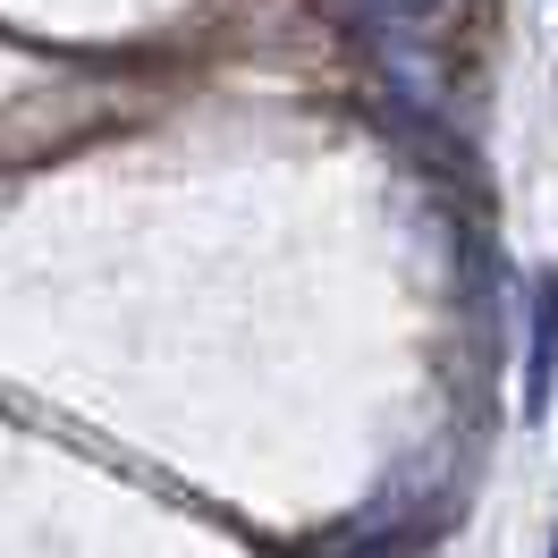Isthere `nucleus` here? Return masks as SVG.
<instances>
[{
	"instance_id": "1",
	"label": "nucleus",
	"mask_w": 558,
	"mask_h": 558,
	"mask_svg": "<svg viewBox=\"0 0 558 558\" xmlns=\"http://www.w3.org/2000/svg\"><path fill=\"white\" fill-rule=\"evenodd\" d=\"M550 558H558V550H550Z\"/></svg>"
}]
</instances>
